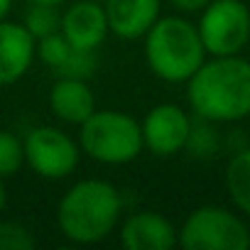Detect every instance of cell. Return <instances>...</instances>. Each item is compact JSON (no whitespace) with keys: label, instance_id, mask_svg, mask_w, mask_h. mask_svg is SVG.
<instances>
[{"label":"cell","instance_id":"cell-1","mask_svg":"<svg viewBox=\"0 0 250 250\" xmlns=\"http://www.w3.org/2000/svg\"><path fill=\"white\" fill-rule=\"evenodd\" d=\"M187 98L196 118L238 123L250 115V62L240 54L211 57L187 81Z\"/></svg>","mask_w":250,"mask_h":250},{"label":"cell","instance_id":"cell-2","mask_svg":"<svg viewBox=\"0 0 250 250\" xmlns=\"http://www.w3.org/2000/svg\"><path fill=\"white\" fill-rule=\"evenodd\" d=\"M123 218V196L113 182L81 179L64 191L57 206V226L69 243L93 245L105 240Z\"/></svg>","mask_w":250,"mask_h":250},{"label":"cell","instance_id":"cell-3","mask_svg":"<svg viewBox=\"0 0 250 250\" xmlns=\"http://www.w3.org/2000/svg\"><path fill=\"white\" fill-rule=\"evenodd\" d=\"M143 40L150 71L167 83H187L208 57L196 25L182 15H160Z\"/></svg>","mask_w":250,"mask_h":250},{"label":"cell","instance_id":"cell-4","mask_svg":"<svg viewBox=\"0 0 250 250\" xmlns=\"http://www.w3.org/2000/svg\"><path fill=\"white\" fill-rule=\"evenodd\" d=\"M79 128L81 152L101 165H128L145 147L140 123L123 110L96 108Z\"/></svg>","mask_w":250,"mask_h":250},{"label":"cell","instance_id":"cell-5","mask_svg":"<svg viewBox=\"0 0 250 250\" xmlns=\"http://www.w3.org/2000/svg\"><path fill=\"white\" fill-rule=\"evenodd\" d=\"M177 243L187 250H248L250 228L235 211L206 204L184 218Z\"/></svg>","mask_w":250,"mask_h":250},{"label":"cell","instance_id":"cell-6","mask_svg":"<svg viewBox=\"0 0 250 250\" xmlns=\"http://www.w3.org/2000/svg\"><path fill=\"white\" fill-rule=\"evenodd\" d=\"M196 30L208 57L240 54L250 44V8L245 0H211Z\"/></svg>","mask_w":250,"mask_h":250},{"label":"cell","instance_id":"cell-7","mask_svg":"<svg viewBox=\"0 0 250 250\" xmlns=\"http://www.w3.org/2000/svg\"><path fill=\"white\" fill-rule=\"evenodd\" d=\"M25 165L42 179H66L79 167V145L54 125H37L25 140Z\"/></svg>","mask_w":250,"mask_h":250},{"label":"cell","instance_id":"cell-8","mask_svg":"<svg viewBox=\"0 0 250 250\" xmlns=\"http://www.w3.org/2000/svg\"><path fill=\"white\" fill-rule=\"evenodd\" d=\"M143 143L157 157H172L187 147L191 133V118L177 103H160L147 110L140 123Z\"/></svg>","mask_w":250,"mask_h":250},{"label":"cell","instance_id":"cell-9","mask_svg":"<svg viewBox=\"0 0 250 250\" xmlns=\"http://www.w3.org/2000/svg\"><path fill=\"white\" fill-rule=\"evenodd\" d=\"M37 57V40L22 22L0 20V86L18 83Z\"/></svg>","mask_w":250,"mask_h":250},{"label":"cell","instance_id":"cell-10","mask_svg":"<svg viewBox=\"0 0 250 250\" xmlns=\"http://www.w3.org/2000/svg\"><path fill=\"white\" fill-rule=\"evenodd\" d=\"M177 240L179 230L157 211H135L120 223V243L128 250H169Z\"/></svg>","mask_w":250,"mask_h":250},{"label":"cell","instance_id":"cell-11","mask_svg":"<svg viewBox=\"0 0 250 250\" xmlns=\"http://www.w3.org/2000/svg\"><path fill=\"white\" fill-rule=\"evenodd\" d=\"M108 18L101 0H79L62 13V35L76 47L96 52L108 37Z\"/></svg>","mask_w":250,"mask_h":250},{"label":"cell","instance_id":"cell-12","mask_svg":"<svg viewBox=\"0 0 250 250\" xmlns=\"http://www.w3.org/2000/svg\"><path fill=\"white\" fill-rule=\"evenodd\" d=\"M108 27L115 37L133 42L143 40L157 22L162 0H103Z\"/></svg>","mask_w":250,"mask_h":250},{"label":"cell","instance_id":"cell-13","mask_svg":"<svg viewBox=\"0 0 250 250\" xmlns=\"http://www.w3.org/2000/svg\"><path fill=\"white\" fill-rule=\"evenodd\" d=\"M49 110L62 123L81 125L96 110V96L86 79L57 76V81L49 88Z\"/></svg>","mask_w":250,"mask_h":250},{"label":"cell","instance_id":"cell-14","mask_svg":"<svg viewBox=\"0 0 250 250\" xmlns=\"http://www.w3.org/2000/svg\"><path fill=\"white\" fill-rule=\"evenodd\" d=\"M226 191L230 204L250 218V147L238 150L226 167Z\"/></svg>","mask_w":250,"mask_h":250},{"label":"cell","instance_id":"cell-15","mask_svg":"<svg viewBox=\"0 0 250 250\" xmlns=\"http://www.w3.org/2000/svg\"><path fill=\"white\" fill-rule=\"evenodd\" d=\"M22 25L30 30V35L35 40H42V37H49L54 32H62L59 5H35V3H30V10H27Z\"/></svg>","mask_w":250,"mask_h":250},{"label":"cell","instance_id":"cell-16","mask_svg":"<svg viewBox=\"0 0 250 250\" xmlns=\"http://www.w3.org/2000/svg\"><path fill=\"white\" fill-rule=\"evenodd\" d=\"M74 49H76V47H74L62 32H54V35H49V37L37 40V57H40L42 64H47L54 74H57L59 69H64V64L71 59Z\"/></svg>","mask_w":250,"mask_h":250},{"label":"cell","instance_id":"cell-17","mask_svg":"<svg viewBox=\"0 0 250 250\" xmlns=\"http://www.w3.org/2000/svg\"><path fill=\"white\" fill-rule=\"evenodd\" d=\"M22 165H25L22 140L10 130H0V179L18 174Z\"/></svg>","mask_w":250,"mask_h":250},{"label":"cell","instance_id":"cell-18","mask_svg":"<svg viewBox=\"0 0 250 250\" xmlns=\"http://www.w3.org/2000/svg\"><path fill=\"white\" fill-rule=\"evenodd\" d=\"M211 125L213 123H208V120H201L199 125L191 123V133H189V140H187L184 150H189L194 157H211L218 150V138L211 130Z\"/></svg>","mask_w":250,"mask_h":250},{"label":"cell","instance_id":"cell-19","mask_svg":"<svg viewBox=\"0 0 250 250\" xmlns=\"http://www.w3.org/2000/svg\"><path fill=\"white\" fill-rule=\"evenodd\" d=\"M35 243L37 240L27 226L0 218V250H32Z\"/></svg>","mask_w":250,"mask_h":250},{"label":"cell","instance_id":"cell-20","mask_svg":"<svg viewBox=\"0 0 250 250\" xmlns=\"http://www.w3.org/2000/svg\"><path fill=\"white\" fill-rule=\"evenodd\" d=\"M211 3V0H169V5L179 13H201L206 5Z\"/></svg>","mask_w":250,"mask_h":250},{"label":"cell","instance_id":"cell-21","mask_svg":"<svg viewBox=\"0 0 250 250\" xmlns=\"http://www.w3.org/2000/svg\"><path fill=\"white\" fill-rule=\"evenodd\" d=\"M10 8H13V0H0V20H5V18H8Z\"/></svg>","mask_w":250,"mask_h":250},{"label":"cell","instance_id":"cell-22","mask_svg":"<svg viewBox=\"0 0 250 250\" xmlns=\"http://www.w3.org/2000/svg\"><path fill=\"white\" fill-rule=\"evenodd\" d=\"M5 201H8V191H5L3 179H0V213H3V208H5Z\"/></svg>","mask_w":250,"mask_h":250},{"label":"cell","instance_id":"cell-23","mask_svg":"<svg viewBox=\"0 0 250 250\" xmlns=\"http://www.w3.org/2000/svg\"><path fill=\"white\" fill-rule=\"evenodd\" d=\"M27 3H35V5H62L66 0H27Z\"/></svg>","mask_w":250,"mask_h":250},{"label":"cell","instance_id":"cell-24","mask_svg":"<svg viewBox=\"0 0 250 250\" xmlns=\"http://www.w3.org/2000/svg\"><path fill=\"white\" fill-rule=\"evenodd\" d=\"M101 3H103V0H101Z\"/></svg>","mask_w":250,"mask_h":250}]
</instances>
